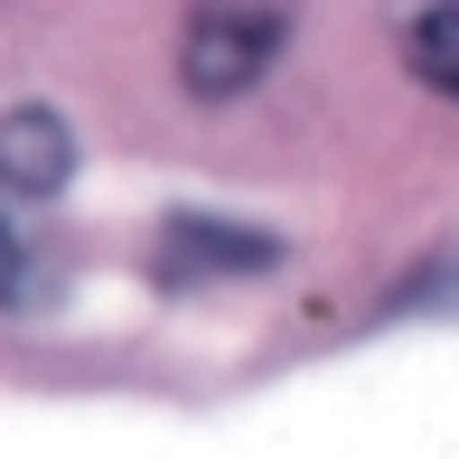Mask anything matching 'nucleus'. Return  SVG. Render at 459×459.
<instances>
[{"mask_svg":"<svg viewBox=\"0 0 459 459\" xmlns=\"http://www.w3.org/2000/svg\"><path fill=\"white\" fill-rule=\"evenodd\" d=\"M281 38H290V0H197L187 29H178V75H187V94L225 103V94L263 85V66L281 56Z\"/></svg>","mask_w":459,"mask_h":459,"instance_id":"f257e3e1","label":"nucleus"},{"mask_svg":"<svg viewBox=\"0 0 459 459\" xmlns=\"http://www.w3.org/2000/svg\"><path fill=\"white\" fill-rule=\"evenodd\" d=\"M66 178H75V132H66V113L19 103V113L0 122V197H56Z\"/></svg>","mask_w":459,"mask_h":459,"instance_id":"f03ea898","label":"nucleus"},{"mask_svg":"<svg viewBox=\"0 0 459 459\" xmlns=\"http://www.w3.org/2000/svg\"><path fill=\"white\" fill-rule=\"evenodd\" d=\"M281 244L273 235H244V225H216V216H178L160 235V281H235V273H263Z\"/></svg>","mask_w":459,"mask_h":459,"instance_id":"7ed1b4c3","label":"nucleus"},{"mask_svg":"<svg viewBox=\"0 0 459 459\" xmlns=\"http://www.w3.org/2000/svg\"><path fill=\"white\" fill-rule=\"evenodd\" d=\"M403 56H412V75H422L431 94H450V103H459V0H431V10L412 19Z\"/></svg>","mask_w":459,"mask_h":459,"instance_id":"20e7f679","label":"nucleus"},{"mask_svg":"<svg viewBox=\"0 0 459 459\" xmlns=\"http://www.w3.org/2000/svg\"><path fill=\"white\" fill-rule=\"evenodd\" d=\"M29 281H38V263H29V244H19V225L0 216V300H19Z\"/></svg>","mask_w":459,"mask_h":459,"instance_id":"39448f33","label":"nucleus"}]
</instances>
